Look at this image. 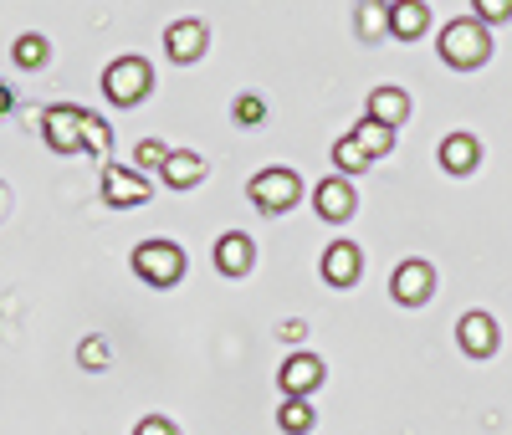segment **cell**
I'll list each match as a JSON object with an SVG mask.
<instances>
[{"mask_svg":"<svg viewBox=\"0 0 512 435\" xmlns=\"http://www.w3.org/2000/svg\"><path fill=\"white\" fill-rule=\"evenodd\" d=\"M492 57V31L472 16V21H451L441 31V62L446 67H461V72H472Z\"/></svg>","mask_w":512,"mask_h":435,"instance_id":"obj_1","label":"cell"},{"mask_svg":"<svg viewBox=\"0 0 512 435\" xmlns=\"http://www.w3.org/2000/svg\"><path fill=\"white\" fill-rule=\"evenodd\" d=\"M134 277L149 282V287H175L185 277V251L175 241H164V236L139 241L134 246Z\"/></svg>","mask_w":512,"mask_h":435,"instance_id":"obj_2","label":"cell"},{"mask_svg":"<svg viewBox=\"0 0 512 435\" xmlns=\"http://www.w3.org/2000/svg\"><path fill=\"white\" fill-rule=\"evenodd\" d=\"M251 205L262 210V215H282L297 205V195H303V180L287 169V164H272V169H256L251 174V185H246Z\"/></svg>","mask_w":512,"mask_h":435,"instance_id":"obj_3","label":"cell"},{"mask_svg":"<svg viewBox=\"0 0 512 435\" xmlns=\"http://www.w3.org/2000/svg\"><path fill=\"white\" fill-rule=\"evenodd\" d=\"M149 87H154V67H149L144 57H118V62H108V72H103V93H108V103H118V108L144 103Z\"/></svg>","mask_w":512,"mask_h":435,"instance_id":"obj_4","label":"cell"},{"mask_svg":"<svg viewBox=\"0 0 512 435\" xmlns=\"http://www.w3.org/2000/svg\"><path fill=\"white\" fill-rule=\"evenodd\" d=\"M82 128H88V108L52 103L47 113H41V139H47L52 154H72V149H82Z\"/></svg>","mask_w":512,"mask_h":435,"instance_id":"obj_5","label":"cell"},{"mask_svg":"<svg viewBox=\"0 0 512 435\" xmlns=\"http://www.w3.org/2000/svg\"><path fill=\"white\" fill-rule=\"evenodd\" d=\"M431 292H436V272H431V261H420V256L400 261L395 277H390V297L400 302V308H420V302H431Z\"/></svg>","mask_w":512,"mask_h":435,"instance_id":"obj_6","label":"cell"},{"mask_svg":"<svg viewBox=\"0 0 512 435\" xmlns=\"http://www.w3.org/2000/svg\"><path fill=\"white\" fill-rule=\"evenodd\" d=\"M149 195H154V190H149L144 174L118 169V164H103V200H108L113 210H134V205H144Z\"/></svg>","mask_w":512,"mask_h":435,"instance_id":"obj_7","label":"cell"},{"mask_svg":"<svg viewBox=\"0 0 512 435\" xmlns=\"http://www.w3.org/2000/svg\"><path fill=\"white\" fill-rule=\"evenodd\" d=\"M456 338H461V348H466V354H472V359H492L497 354V343H502V333H497V318L492 313H466L461 323H456Z\"/></svg>","mask_w":512,"mask_h":435,"instance_id":"obj_8","label":"cell"},{"mask_svg":"<svg viewBox=\"0 0 512 435\" xmlns=\"http://www.w3.org/2000/svg\"><path fill=\"white\" fill-rule=\"evenodd\" d=\"M205 47H210V31H205V21H175L164 31V52L175 57V62H200L205 57Z\"/></svg>","mask_w":512,"mask_h":435,"instance_id":"obj_9","label":"cell"},{"mask_svg":"<svg viewBox=\"0 0 512 435\" xmlns=\"http://www.w3.org/2000/svg\"><path fill=\"white\" fill-rule=\"evenodd\" d=\"M313 205H318L323 221H333V226H338V221H349V215H354V205H359V200H354V185L344 180V174H328V180L313 190Z\"/></svg>","mask_w":512,"mask_h":435,"instance_id":"obj_10","label":"cell"},{"mask_svg":"<svg viewBox=\"0 0 512 435\" xmlns=\"http://www.w3.org/2000/svg\"><path fill=\"white\" fill-rule=\"evenodd\" d=\"M359 267H364V251L354 241H333L323 251V282L328 287H354L359 282Z\"/></svg>","mask_w":512,"mask_h":435,"instance_id":"obj_11","label":"cell"},{"mask_svg":"<svg viewBox=\"0 0 512 435\" xmlns=\"http://www.w3.org/2000/svg\"><path fill=\"white\" fill-rule=\"evenodd\" d=\"M277 384H282V395H313V389L323 384V359L292 354V359L277 369Z\"/></svg>","mask_w":512,"mask_h":435,"instance_id":"obj_12","label":"cell"},{"mask_svg":"<svg viewBox=\"0 0 512 435\" xmlns=\"http://www.w3.org/2000/svg\"><path fill=\"white\" fill-rule=\"evenodd\" d=\"M216 267H221L226 277H246V272L256 267V241H251L246 231H226V236L216 241Z\"/></svg>","mask_w":512,"mask_h":435,"instance_id":"obj_13","label":"cell"},{"mask_svg":"<svg viewBox=\"0 0 512 435\" xmlns=\"http://www.w3.org/2000/svg\"><path fill=\"white\" fill-rule=\"evenodd\" d=\"M364 118H374L384 128H400L410 118V93H405V87H374L369 103H364Z\"/></svg>","mask_w":512,"mask_h":435,"instance_id":"obj_14","label":"cell"},{"mask_svg":"<svg viewBox=\"0 0 512 435\" xmlns=\"http://www.w3.org/2000/svg\"><path fill=\"white\" fill-rule=\"evenodd\" d=\"M425 26H431V6H425V0H395L390 6V36L395 41H415V36H425Z\"/></svg>","mask_w":512,"mask_h":435,"instance_id":"obj_15","label":"cell"},{"mask_svg":"<svg viewBox=\"0 0 512 435\" xmlns=\"http://www.w3.org/2000/svg\"><path fill=\"white\" fill-rule=\"evenodd\" d=\"M159 174H164V185H169V190H195V185L205 180V159L190 154V149H175V154L164 159Z\"/></svg>","mask_w":512,"mask_h":435,"instance_id":"obj_16","label":"cell"},{"mask_svg":"<svg viewBox=\"0 0 512 435\" xmlns=\"http://www.w3.org/2000/svg\"><path fill=\"white\" fill-rule=\"evenodd\" d=\"M477 159H482V144H477L472 134H451V139L441 144V169H446V174H472Z\"/></svg>","mask_w":512,"mask_h":435,"instance_id":"obj_17","label":"cell"},{"mask_svg":"<svg viewBox=\"0 0 512 435\" xmlns=\"http://www.w3.org/2000/svg\"><path fill=\"white\" fill-rule=\"evenodd\" d=\"M277 425H282L287 435H308V430L318 425L313 400H308V395H287V400H282V410H277Z\"/></svg>","mask_w":512,"mask_h":435,"instance_id":"obj_18","label":"cell"},{"mask_svg":"<svg viewBox=\"0 0 512 435\" xmlns=\"http://www.w3.org/2000/svg\"><path fill=\"white\" fill-rule=\"evenodd\" d=\"M47 57H52V41L41 36V31H26V36H16V47H11V62H16V67L36 72V67H47Z\"/></svg>","mask_w":512,"mask_h":435,"instance_id":"obj_19","label":"cell"},{"mask_svg":"<svg viewBox=\"0 0 512 435\" xmlns=\"http://www.w3.org/2000/svg\"><path fill=\"white\" fill-rule=\"evenodd\" d=\"M354 144L369 154V159H384L395 149V128H384V123H374V118H364L359 128H354Z\"/></svg>","mask_w":512,"mask_h":435,"instance_id":"obj_20","label":"cell"},{"mask_svg":"<svg viewBox=\"0 0 512 435\" xmlns=\"http://www.w3.org/2000/svg\"><path fill=\"white\" fill-rule=\"evenodd\" d=\"M333 164H338V174H344V180H349V174H364V169H369L374 159H369V154H364V149L354 144V134H344V139L333 144Z\"/></svg>","mask_w":512,"mask_h":435,"instance_id":"obj_21","label":"cell"},{"mask_svg":"<svg viewBox=\"0 0 512 435\" xmlns=\"http://www.w3.org/2000/svg\"><path fill=\"white\" fill-rule=\"evenodd\" d=\"M359 31H364V41L390 36V11H384L379 0H364V6H359Z\"/></svg>","mask_w":512,"mask_h":435,"instance_id":"obj_22","label":"cell"},{"mask_svg":"<svg viewBox=\"0 0 512 435\" xmlns=\"http://www.w3.org/2000/svg\"><path fill=\"white\" fill-rule=\"evenodd\" d=\"M231 118H236L241 128H262V118H267V103L256 98V93H241V98L231 103Z\"/></svg>","mask_w":512,"mask_h":435,"instance_id":"obj_23","label":"cell"},{"mask_svg":"<svg viewBox=\"0 0 512 435\" xmlns=\"http://www.w3.org/2000/svg\"><path fill=\"white\" fill-rule=\"evenodd\" d=\"M82 144L93 149V159H108V144H113V134H108V123H103L98 113H88V128H82Z\"/></svg>","mask_w":512,"mask_h":435,"instance_id":"obj_24","label":"cell"},{"mask_svg":"<svg viewBox=\"0 0 512 435\" xmlns=\"http://www.w3.org/2000/svg\"><path fill=\"white\" fill-rule=\"evenodd\" d=\"M77 359H82V369H93V374H103L108 369V338H82V348H77Z\"/></svg>","mask_w":512,"mask_h":435,"instance_id":"obj_25","label":"cell"},{"mask_svg":"<svg viewBox=\"0 0 512 435\" xmlns=\"http://www.w3.org/2000/svg\"><path fill=\"white\" fill-rule=\"evenodd\" d=\"M472 11H477L482 26H502L512 16V0H472Z\"/></svg>","mask_w":512,"mask_h":435,"instance_id":"obj_26","label":"cell"},{"mask_svg":"<svg viewBox=\"0 0 512 435\" xmlns=\"http://www.w3.org/2000/svg\"><path fill=\"white\" fill-rule=\"evenodd\" d=\"M169 154H175V149H164L159 139H144V144L134 149V159H139L144 169H164V159H169Z\"/></svg>","mask_w":512,"mask_h":435,"instance_id":"obj_27","label":"cell"},{"mask_svg":"<svg viewBox=\"0 0 512 435\" xmlns=\"http://www.w3.org/2000/svg\"><path fill=\"white\" fill-rule=\"evenodd\" d=\"M134 435H180V430H175V425H169V420H164V415H144V420H139V430H134Z\"/></svg>","mask_w":512,"mask_h":435,"instance_id":"obj_28","label":"cell"},{"mask_svg":"<svg viewBox=\"0 0 512 435\" xmlns=\"http://www.w3.org/2000/svg\"><path fill=\"white\" fill-rule=\"evenodd\" d=\"M11 103H16V98H11V87H6V82H0V118H6V113H11Z\"/></svg>","mask_w":512,"mask_h":435,"instance_id":"obj_29","label":"cell"},{"mask_svg":"<svg viewBox=\"0 0 512 435\" xmlns=\"http://www.w3.org/2000/svg\"><path fill=\"white\" fill-rule=\"evenodd\" d=\"M6 205H11V195H6V185H0V221H6Z\"/></svg>","mask_w":512,"mask_h":435,"instance_id":"obj_30","label":"cell"}]
</instances>
